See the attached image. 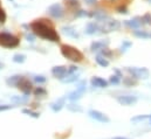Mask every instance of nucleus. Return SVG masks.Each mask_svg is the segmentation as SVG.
Returning <instances> with one entry per match:
<instances>
[{
	"label": "nucleus",
	"mask_w": 151,
	"mask_h": 139,
	"mask_svg": "<svg viewBox=\"0 0 151 139\" xmlns=\"http://www.w3.org/2000/svg\"><path fill=\"white\" fill-rule=\"evenodd\" d=\"M150 36H151V35H150Z\"/></svg>",
	"instance_id": "obj_41"
},
{
	"label": "nucleus",
	"mask_w": 151,
	"mask_h": 139,
	"mask_svg": "<svg viewBox=\"0 0 151 139\" xmlns=\"http://www.w3.org/2000/svg\"><path fill=\"white\" fill-rule=\"evenodd\" d=\"M48 13H49V15H52L53 18L60 19V18L63 15L62 6H61L60 4H54V5H52V6L48 8Z\"/></svg>",
	"instance_id": "obj_6"
},
{
	"label": "nucleus",
	"mask_w": 151,
	"mask_h": 139,
	"mask_svg": "<svg viewBox=\"0 0 151 139\" xmlns=\"http://www.w3.org/2000/svg\"><path fill=\"white\" fill-rule=\"evenodd\" d=\"M117 102L121 105H132L137 102V98L134 96H119L117 97Z\"/></svg>",
	"instance_id": "obj_10"
},
{
	"label": "nucleus",
	"mask_w": 151,
	"mask_h": 139,
	"mask_svg": "<svg viewBox=\"0 0 151 139\" xmlns=\"http://www.w3.org/2000/svg\"><path fill=\"white\" fill-rule=\"evenodd\" d=\"M118 82H119V76L113 75V76L110 77V83H113V84H117Z\"/></svg>",
	"instance_id": "obj_29"
},
{
	"label": "nucleus",
	"mask_w": 151,
	"mask_h": 139,
	"mask_svg": "<svg viewBox=\"0 0 151 139\" xmlns=\"http://www.w3.org/2000/svg\"><path fill=\"white\" fill-rule=\"evenodd\" d=\"M61 54L66 59H68L73 62H81L83 60L82 52H80L77 48L70 46V44H62L61 46Z\"/></svg>",
	"instance_id": "obj_2"
},
{
	"label": "nucleus",
	"mask_w": 151,
	"mask_h": 139,
	"mask_svg": "<svg viewBox=\"0 0 151 139\" xmlns=\"http://www.w3.org/2000/svg\"><path fill=\"white\" fill-rule=\"evenodd\" d=\"M76 70H77V68H76L75 66H72V67L68 68V74H74Z\"/></svg>",
	"instance_id": "obj_32"
},
{
	"label": "nucleus",
	"mask_w": 151,
	"mask_h": 139,
	"mask_svg": "<svg viewBox=\"0 0 151 139\" xmlns=\"http://www.w3.org/2000/svg\"><path fill=\"white\" fill-rule=\"evenodd\" d=\"M27 39H28V41H34V36H32V35H27Z\"/></svg>",
	"instance_id": "obj_36"
},
{
	"label": "nucleus",
	"mask_w": 151,
	"mask_h": 139,
	"mask_svg": "<svg viewBox=\"0 0 151 139\" xmlns=\"http://www.w3.org/2000/svg\"><path fill=\"white\" fill-rule=\"evenodd\" d=\"M139 20H141L139 18H136V19H134V20H127V21H124V24H125L127 26L131 27V28L137 29V28L142 25V21H139Z\"/></svg>",
	"instance_id": "obj_14"
},
{
	"label": "nucleus",
	"mask_w": 151,
	"mask_h": 139,
	"mask_svg": "<svg viewBox=\"0 0 151 139\" xmlns=\"http://www.w3.org/2000/svg\"><path fill=\"white\" fill-rule=\"evenodd\" d=\"M129 47H131V42H129V41H123L122 47H121V52H125Z\"/></svg>",
	"instance_id": "obj_26"
},
{
	"label": "nucleus",
	"mask_w": 151,
	"mask_h": 139,
	"mask_svg": "<svg viewBox=\"0 0 151 139\" xmlns=\"http://www.w3.org/2000/svg\"><path fill=\"white\" fill-rule=\"evenodd\" d=\"M52 74L54 77L56 78H60V80H63L67 75H68V68L65 67V66H59V67H54L52 69Z\"/></svg>",
	"instance_id": "obj_7"
},
{
	"label": "nucleus",
	"mask_w": 151,
	"mask_h": 139,
	"mask_svg": "<svg viewBox=\"0 0 151 139\" xmlns=\"http://www.w3.org/2000/svg\"><path fill=\"white\" fill-rule=\"evenodd\" d=\"M96 62H97L101 67H108V66H109V61H108L106 57H103L102 55H97V56H96Z\"/></svg>",
	"instance_id": "obj_16"
},
{
	"label": "nucleus",
	"mask_w": 151,
	"mask_h": 139,
	"mask_svg": "<svg viewBox=\"0 0 151 139\" xmlns=\"http://www.w3.org/2000/svg\"><path fill=\"white\" fill-rule=\"evenodd\" d=\"M11 107H13V106H11V105H0V111L8 110V109H11Z\"/></svg>",
	"instance_id": "obj_33"
},
{
	"label": "nucleus",
	"mask_w": 151,
	"mask_h": 139,
	"mask_svg": "<svg viewBox=\"0 0 151 139\" xmlns=\"http://www.w3.org/2000/svg\"><path fill=\"white\" fill-rule=\"evenodd\" d=\"M108 46V41H95L91 43V52H97V50H103L104 48H107Z\"/></svg>",
	"instance_id": "obj_11"
},
{
	"label": "nucleus",
	"mask_w": 151,
	"mask_h": 139,
	"mask_svg": "<svg viewBox=\"0 0 151 139\" xmlns=\"http://www.w3.org/2000/svg\"><path fill=\"white\" fill-rule=\"evenodd\" d=\"M27 100V96H25V97H12V101H14V102H25Z\"/></svg>",
	"instance_id": "obj_30"
},
{
	"label": "nucleus",
	"mask_w": 151,
	"mask_h": 139,
	"mask_svg": "<svg viewBox=\"0 0 151 139\" xmlns=\"http://www.w3.org/2000/svg\"><path fill=\"white\" fill-rule=\"evenodd\" d=\"M62 31H63V33L66 35H69V36H72V37H78V34L76 33V31H74L72 27H63L62 28Z\"/></svg>",
	"instance_id": "obj_18"
},
{
	"label": "nucleus",
	"mask_w": 151,
	"mask_h": 139,
	"mask_svg": "<svg viewBox=\"0 0 151 139\" xmlns=\"http://www.w3.org/2000/svg\"><path fill=\"white\" fill-rule=\"evenodd\" d=\"M89 2L88 4H94V2H96V0H88Z\"/></svg>",
	"instance_id": "obj_37"
},
{
	"label": "nucleus",
	"mask_w": 151,
	"mask_h": 139,
	"mask_svg": "<svg viewBox=\"0 0 151 139\" xmlns=\"http://www.w3.org/2000/svg\"><path fill=\"white\" fill-rule=\"evenodd\" d=\"M0 68H1V64H0Z\"/></svg>",
	"instance_id": "obj_39"
},
{
	"label": "nucleus",
	"mask_w": 151,
	"mask_h": 139,
	"mask_svg": "<svg viewBox=\"0 0 151 139\" xmlns=\"http://www.w3.org/2000/svg\"><path fill=\"white\" fill-rule=\"evenodd\" d=\"M141 21H142V24H151V14L150 13L144 14L143 18H141Z\"/></svg>",
	"instance_id": "obj_23"
},
{
	"label": "nucleus",
	"mask_w": 151,
	"mask_h": 139,
	"mask_svg": "<svg viewBox=\"0 0 151 139\" xmlns=\"http://www.w3.org/2000/svg\"><path fill=\"white\" fill-rule=\"evenodd\" d=\"M97 31H100V26L97 25V24H95V22H91V24H89L88 26H87V28H86V33L87 34H95Z\"/></svg>",
	"instance_id": "obj_15"
},
{
	"label": "nucleus",
	"mask_w": 151,
	"mask_h": 139,
	"mask_svg": "<svg viewBox=\"0 0 151 139\" xmlns=\"http://www.w3.org/2000/svg\"><path fill=\"white\" fill-rule=\"evenodd\" d=\"M20 78H21V76H12L11 78H7V84L8 85H11V87H17V84H18V82L20 81Z\"/></svg>",
	"instance_id": "obj_17"
},
{
	"label": "nucleus",
	"mask_w": 151,
	"mask_h": 139,
	"mask_svg": "<svg viewBox=\"0 0 151 139\" xmlns=\"http://www.w3.org/2000/svg\"><path fill=\"white\" fill-rule=\"evenodd\" d=\"M68 109H69L70 111H78V112H81V111H82V109H81L80 106L75 105V104H69L68 105Z\"/></svg>",
	"instance_id": "obj_28"
},
{
	"label": "nucleus",
	"mask_w": 151,
	"mask_h": 139,
	"mask_svg": "<svg viewBox=\"0 0 151 139\" xmlns=\"http://www.w3.org/2000/svg\"><path fill=\"white\" fill-rule=\"evenodd\" d=\"M17 88L18 89H20L26 96H28L29 95V92L32 91V83H31V81L28 80V78H26V77H22L21 76V78H20V81L18 82V84H17Z\"/></svg>",
	"instance_id": "obj_4"
},
{
	"label": "nucleus",
	"mask_w": 151,
	"mask_h": 139,
	"mask_svg": "<svg viewBox=\"0 0 151 139\" xmlns=\"http://www.w3.org/2000/svg\"><path fill=\"white\" fill-rule=\"evenodd\" d=\"M150 119H151V116H150Z\"/></svg>",
	"instance_id": "obj_40"
},
{
	"label": "nucleus",
	"mask_w": 151,
	"mask_h": 139,
	"mask_svg": "<svg viewBox=\"0 0 151 139\" xmlns=\"http://www.w3.org/2000/svg\"><path fill=\"white\" fill-rule=\"evenodd\" d=\"M125 84L128 85H132V84H136V81H132V80H124Z\"/></svg>",
	"instance_id": "obj_34"
},
{
	"label": "nucleus",
	"mask_w": 151,
	"mask_h": 139,
	"mask_svg": "<svg viewBox=\"0 0 151 139\" xmlns=\"http://www.w3.org/2000/svg\"><path fill=\"white\" fill-rule=\"evenodd\" d=\"M22 113H26L27 116H31V117H33V118H39V117H40V115H39L38 112H34V111L28 110V109H24V110H22Z\"/></svg>",
	"instance_id": "obj_22"
},
{
	"label": "nucleus",
	"mask_w": 151,
	"mask_h": 139,
	"mask_svg": "<svg viewBox=\"0 0 151 139\" xmlns=\"http://www.w3.org/2000/svg\"><path fill=\"white\" fill-rule=\"evenodd\" d=\"M34 95H35L37 97H45V96L47 95V91H46V89H43L42 87H38V88L34 90Z\"/></svg>",
	"instance_id": "obj_21"
},
{
	"label": "nucleus",
	"mask_w": 151,
	"mask_h": 139,
	"mask_svg": "<svg viewBox=\"0 0 151 139\" xmlns=\"http://www.w3.org/2000/svg\"><path fill=\"white\" fill-rule=\"evenodd\" d=\"M13 61L15 63H24L26 61V55H24V54H15L13 56Z\"/></svg>",
	"instance_id": "obj_20"
},
{
	"label": "nucleus",
	"mask_w": 151,
	"mask_h": 139,
	"mask_svg": "<svg viewBox=\"0 0 151 139\" xmlns=\"http://www.w3.org/2000/svg\"><path fill=\"white\" fill-rule=\"evenodd\" d=\"M113 139H128V138H124V137H115Z\"/></svg>",
	"instance_id": "obj_38"
},
{
	"label": "nucleus",
	"mask_w": 151,
	"mask_h": 139,
	"mask_svg": "<svg viewBox=\"0 0 151 139\" xmlns=\"http://www.w3.org/2000/svg\"><path fill=\"white\" fill-rule=\"evenodd\" d=\"M134 34L136 35L137 37H143V39H147V37H149V36H150L148 33L142 32V31H135V32H134Z\"/></svg>",
	"instance_id": "obj_24"
},
{
	"label": "nucleus",
	"mask_w": 151,
	"mask_h": 139,
	"mask_svg": "<svg viewBox=\"0 0 151 139\" xmlns=\"http://www.w3.org/2000/svg\"><path fill=\"white\" fill-rule=\"evenodd\" d=\"M77 78H78V76H77L76 74H68V75L66 76V78L62 80V82H63V83H72V82L77 81Z\"/></svg>",
	"instance_id": "obj_19"
},
{
	"label": "nucleus",
	"mask_w": 151,
	"mask_h": 139,
	"mask_svg": "<svg viewBox=\"0 0 151 139\" xmlns=\"http://www.w3.org/2000/svg\"><path fill=\"white\" fill-rule=\"evenodd\" d=\"M31 28L37 36H40L45 40L53 41V42L60 41V35L55 31L54 25L47 19H39L33 21L31 24Z\"/></svg>",
	"instance_id": "obj_1"
},
{
	"label": "nucleus",
	"mask_w": 151,
	"mask_h": 139,
	"mask_svg": "<svg viewBox=\"0 0 151 139\" xmlns=\"http://www.w3.org/2000/svg\"><path fill=\"white\" fill-rule=\"evenodd\" d=\"M84 91H86V87H84V82H82L75 91H73V92L69 94L68 98H69L70 101H77V100H80V98L82 97V95L84 94Z\"/></svg>",
	"instance_id": "obj_9"
},
{
	"label": "nucleus",
	"mask_w": 151,
	"mask_h": 139,
	"mask_svg": "<svg viewBox=\"0 0 151 139\" xmlns=\"http://www.w3.org/2000/svg\"><path fill=\"white\" fill-rule=\"evenodd\" d=\"M127 71L130 72L136 78L147 80L149 77V70L147 68H127Z\"/></svg>",
	"instance_id": "obj_5"
},
{
	"label": "nucleus",
	"mask_w": 151,
	"mask_h": 139,
	"mask_svg": "<svg viewBox=\"0 0 151 139\" xmlns=\"http://www.w3.org/2000/svg\"><path fill=\"white\" fill-rule=\"evenodd\" d=\"M34 81L38 82V83H43V82H46V78L43 76H35L34 77Z\"/></svg>",
	"instance_id": "obj_31"
},
{
	"label": "nucleus",
	"mask_w": 151,
	"mask_h": 139,
	"mask_svg": "<svg viewBox=\"0 0 151 139\" xmlns=\"http://www.w3.org/2000/svg\"><path fill=\"white\" fill-rule=\"evenodd\" d=\"M147 118H150V116H147V115H144V116H137V117H132L131 118V122H139V120H144V119H147Z\"/></svg>",
	"instance_id": "obj_25"
},
{
	"label": "nucleus",
	"mask_w": 151,
	"mask_h": 139,
	"mask_svg": "<svg viewBox=\"0 0 151 139\" xmlns=\"http://www.w3.org/2000/svg\"><path fill=\"white\" fill-rule=\"evenodd\" d=\"M65 101H66V97H62V98H59L56 102L52 103V104H50V107H52V110H53L54 112H58V111H60V110L63 107V105H65Z\"/></svg>",
	"instance_id": "obj_13"
},
{
	"label": "nucleus",
	"mask_w": 151,
	"mask_h": 139,
	"mask_svg": "<svg viewBox=\"0 0 151 139\" xmlns=\"http://www.w3.org/2000/svg\"><path fill=\"white\" fill-rule=\"evenodd\" d=\"M20 43V40L14 36V35L6 33V32H1L0 33V46L5 47V48H14L18 47Z\"/></svg>",
	"instance_id": "obj_3"
},
{
	"label": "nucleus",
	"mask_w": 151,
	"mask_h": 139,
	"mask_svg": "<svg viewBox=\"0 0 151 139\" xmlns=\"http://www.w3.org/2000/svg\"><path fill=\"white\" fill-rule=\"evenodd\" d=\"M89 116H90L93 119L99 120V122H101V123H109V122H110V119H109L104 113H102V112H100V111H97V110H90V111H89Z\"/></svg>",
	"instance_id": "obj_8"
},
{
	"label": "nucleus",
	"mask_w": 151,
	"mask_h": 139,
	"mask_svg": "<svg viewBox=\"0 0 151 139\" xmlns=\"http://www.w3.org/2000/svg\"><path fill=\"white\" fill-rule=\"evenodd\" d=\"M6 18H7V16H6L5 11H4V9L0 7V22H1V24H4V22L6 21Z\"/></svg>",
	"instance_id": "obj_27"
},
{
	"label": "nucleus",
	"mask_w": 151,
	"mask_h": 139,
	"mask_svg": "<svg viewBox=\"0 0 151 139\" xmlns=\"http://www.w3.org/2000/svg\"><path fill=\"white\" fill-rule=\"evenodd\" d=\"M91 85L96 87V88H107L108 87V82L101 77H93L91 78Z\"/></svg>",
	"instance_id": "obj_12"
},
{
	"label": "nucleus",
	"mask_w": 151,
	"mask_h": 139,
	"mask_svg": "<svg viewBox=\"0 0 151 139\" xmlns=\"http://www.w3.org/2000/svg\"><path fill=\"white\" fill-rule=\"evenodd\" d=\"M118 11H119V13H124V14H125V13H128L125 7H119V8H118Z\"/></svg>",
	"instance_id": "obj_35"
}]
</instances>
